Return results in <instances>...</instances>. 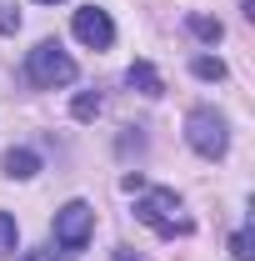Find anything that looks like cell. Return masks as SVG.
Wrapping results in <instances>:
<instances>
[{"label":"cell","instance_id":"1","mask_svg":"<svg viewBox=\"0 0 255 261\" xmlns=\"http://www.w3.org/2000/svg\"><path fill=\"white\" fill-rule=\"evenodd\" d=\"M135 216H140L150 231H160V236H185V231H190V221L180 216V201H175V191H165V186H150V191L140 186Z\"/></svg>","mask_w":255,"mask_h":261},{"label":"cell","instance_id":"2","mask_svg":"<svg viewBox=\"0 0 255 261\" xmlns=\"http://www.w3.org/2000/svg\"><path fill=\"white\" fill-rule=\"evenodd\" d=\"M25 75H30L40 91H60V86L75 81V61L65 56L55 40H40V45L30 50V61H25Z\"/></svg>","mask_w":255,"mask_h":261},{"label":"cell","instance_id":"3","mask_svg":"<svg viewBox=\"0 0 255 261\" xmlns=\"http://www.w3.org/2000/svg\"><path fill=\"white\" fill-rule=\"evenodd\" d=\"M185 141H190L195 151L205 156V161H215L225 156V146H230V130H225V116L215 106H195L190 116H185Z\"/></svg>","mask_w":255,"mask_h":261},{"label":"cell","instance_id":"4","mask_svg":"<svg viewBox=\"0 0 255 261\" xmlns=\"http://www.w3.org/2000/svg\"><path fill=\"white\" fill-rule=\"evenodd\" d=\"M90 231H95V211L85 201H70V206L55 211V241H60L65 251H80L90 241Z\"/></svg>","mask_w":255,"mask_h":261},{"label":"cell","instance_id":"5","mask_svg":"<svg viewBox=\"0 0 255 261\" xmlns=\"http://www.w3.org/2000/svg\"><path fill=\"white\" fill-rule=\"evenodd\" d=\"M75 40H85V45L105 50V45L115 40V25H110V15H105V10H95V5L75 10Z\"/></svg>","mask_w":255,"mask_h":261},{"label":"cell","instance_id":"6","mask_svg":"<svg viewBox=\"0 0 255 261\" xmlns=\"http://www.w3.org/2000/svg\"><path fill=\"white\" fill-rule=\"evenodd\" d=\"M125 81L140 91V96H160V91H165V81L155 75V65H150V61H135V65L125 70Z\"/></svg>","mask_w":255,"mask_h":261},{"label":"cell","instance_id":"7","mask_svg":"<svg viewBox=\"0 0 255 261\" xmlns=\"http://www.w3.org/2000/svg\"><path fill=\"white\" fill-rule=\"evenodd\" d=\"M35 171H40V156H35V151H5V176L30 181Z\"/></svg>","mask_w":255,"mask_h":261},{"label":"cell","instance_id":"8","mask_svg":"<svg viewBox=\"0 0 255 261\" xmlns=\"http://www.w3.org/2000/svg\"><path fill=\"white\" fill-rule=\"evenodd\" d=\"M15 246H20V231H15V216H5V211H0V256H15Z\"/></svg>","mask_w":255,"mask_h":261},{"label":"cell","instance_id":"9","mask_svg":"<svg viewBox=\"0 0 255 261\" xmlns=\"http://www.w3.org/2000/svg\"><path fill=\"white\" fill-rule=\"evenodd\" d=\"M190 31L200 35V40L215 45V40H220V20H210V15H190Z\"/></svg>","mask_w":255,"mask_h":261},{"label":"cell","instance_id":"10","mask_svg":"<svg viewBox=\"0 0 255 261\" xmlns=\"http://www.w3.org/2000/svg\"><path fill=\"white\" fill-rule=\"evenodd\" d=\"M10 31H20V5L0 0V35H10Z\"/></svg>","mask_w":255,"mask_h":261},{"label":"cell","instance_id":"11","mask_svg":"<svg viewBox=\"0 0 255 261\" xmlns=\"http://www.w3.org/2000/svg\"><path fill=\"white\" fill-rule=\"evenodd\" d=\"M195 75H200V81H220V75H225V65L215 61V56H200V61H195Z\"/></svg>","mask_w":255,"mask_h":261},{"label":"cell","instance_id":"12","mask_svg":"<svg viewBox=\"0 0 255 261\" xmlns=\"http://www.w3.org/2000/svg\"><path fill=\"white\" fill-rule=\"evenodd\" d=\"M20 261H70V251H55V246H35V251H20Z\"/></svg>","mask_w":255,"mask_h":261},{"label":"cell","instance_id":"13","mask_svg":"<svg viewBox=\"0 0 255 261\" xmlns=\"http://www.w3.org/2000/svg\"><path fill=\"white\" fill-rule=\"evenodd\" d=\"M95 111H100V96H80L75 100V116H80V121H90Z\"/></svg>","mask_w":255,"mask_h":261},{"label":"cell","instance_id":"14","mask_svg":"<svg viewBox=\"0 0 255 261\" xmlns=\"http://www.w3.org/2000/svg\"><path fill=\"white\" fill-rule=\"evenodd\" d=\"M230 246H235V256H240V261L255 256V251H250V231H235V241H230Z\"/></svg>","mask_w":255,"mask_h":261},{"label":"cell","instance_id":"15","mask_svg":"<svg viewBox=\"0 0 255 261\" xmlns=\"http://www.w3.org/2000/svg\"><path fill=\"white\" fill-rule=\"evenodd\" d=\"M115 261H140V256H135L130 246H120V251H115Z\"/></svg>","mask_w":255,"mask_h":261},{"label":"cell","instance_id":"16","mask_svg":"<svg viewBox=\"0 0 255 261\" xmlns=\"http://www.w3.org/2000/svg\"><path fill=\"white\" fill-rule=\"evenodd\" d=\"M40 5H55V0H40Z\"/></svg>","mask_w":255,"mask_h":261}]
</instances>
